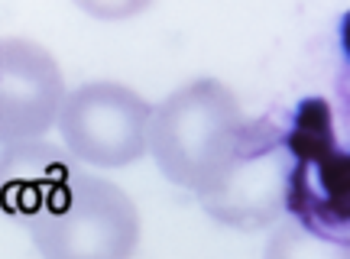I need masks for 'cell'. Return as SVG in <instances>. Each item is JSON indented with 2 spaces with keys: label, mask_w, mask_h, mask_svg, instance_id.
I'll list each match as a JSON object with an SVG mask.
<instances>
[{
  "label": "cell",
  "mask_w": 350,
  "mask_h": 259,
  "mask_svg": "<svg viewBox=\"0 0 350 259\" xmlns=\"http://www.w3.org/2000/svg\"><path fill=\"white\" fill-rule=\"evenodd\" d=\"M20 227L42 259H133L139 247L133 197L85 169L49 208L20 221Z\"/></svg>",
  "instance_id": "cell-3"
},
{
  "label": "cell",
  "mask_w": 350,
  "mask_h": 259,
  "mask_svg": "<svg viewBox=\"0 0 350 259\" xmlns=\"http://www.w3.org/2000/svg\"><path fill=\"white\" fill-rule=\"evenodd\" d=\"M288 197V149L282 113L247 120L240 143L224 172L198 195L211 221L230 230H266L286 214Z\"/></svg>",
  "instance_id": "cell-4"
},
{
  "label": "cell",
  "mask_w": 350,
  "mask_h": 259,
  "mask_svg": "<svg viewBox=\"0 0 350 259\" xmlns=\"http://www.w3.org/2000/svg\"><path fill=\"white\" fill-rule=\"evenodd\" d=\"M152 104L120 81H85L59 111L62 149L78 165L124 169L146 156Z\"/></svg>",
  "instance_id": "cell-5"
},
{
  "label": "cell",
  "mask_w": 350,
  "mask_h": 259,
  "mask_svg": "<svg viewBox=\"0 0 350 259\" xmlns=\"http://www.w3.org/2000/svg\"><path fill=\"white\" fill-rule=\"evenodd\" d=\"M65 78L46 46L0 39V146L42 139L65 104Z\"/></svg>",
  "instance_id": "cell-6"
},
{
  "label": "cell",
  "mask_w": 350,
  "mask_h": 259,
  "mask_svg": "<svg viewBox=\"0 0 350 259\" xmlns=\"http://www.w3.org/2000/svg\"><path fill=\"white\" fill-rule=\"evenodd\" d=\"M78 172L81 165L46 139L0 146V214L20 223L46 210Z\"/></svg>",
  "instance_id": "cell-7"
},
{
  "label": "cell",
  "mask_w": 350,
  "mask_h": 259,
  "mask_svg": "<svg viewBox=\"0 0 350 259\" xmlns=\"http://www.w3.org/2000/svg\"><path fill=\"white\" fill-rule=\"evenodd\" d=\"M288 149V221L347 247V146L325 98H301L282 113Z\"/></svg>",
  "instance_id": "cell-2"
},
{
  "label": "cell",
  "mask_w": 350,
  "mask_h": 259,
  "mask_svg": "<svg viewBox=\"0 0 350 259\" xmlns=\"http://www.w3.org/2000/svg\"><path fill=\"white\" fill-rule=\"evenodd\" d=\"M262 259H350V253L344 243L325 240L295 221H282L266 240Z\"/></svg>",
  "instance_id": "cell-8"
},
{
  "label": "cell",
  "mask_w": 350,
  "mask_h": 259,
  "mask_svg": "<svg viewBox=\"0 0 350 259\" xmlns=\"http://www.w3.org/2000/svg\"><path fill=\"white\" fill-rule=\"evenodd\" d=\"M243 126L247 113L234 91L217 78H195L152 104L146 156L172 185L201 195L224 172Z\"/></svg>",
  "instance_id": "cell-1"
}]
</instances>
